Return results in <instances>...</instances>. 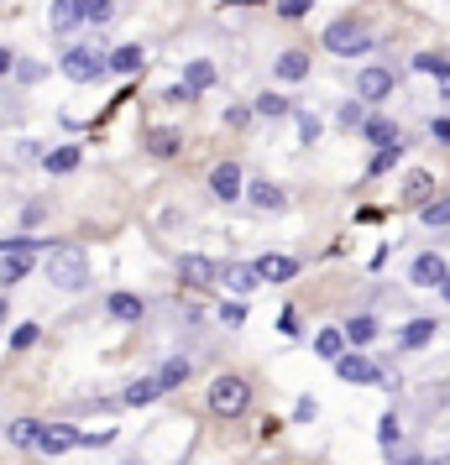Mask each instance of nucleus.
<instances>
[{
  "mask_svg": "<svg viewBox=\"0 0 450 465\" xmlns=\"http://www.w3.org/2000/svg\"><path fill=\"white\" fill-rule=\"evenodd\" d=\"M47 282L64 288V293H85L89 288V262L79 246H53L47 252Z\"/></svg>",
  "mask_w": 450,
  "mask_h": 465,
  "instance_id": "f257e3e1",
  "label": "nucleus"
},
{
  "mask_svg": "<svg viewBox=\"0 0 450 465\" xmlns=\"http://www.w3.org/2000/svg\"><path fill=\"white\" fill-rule=\"evenodd\" d=\"M325 47H330L335 58H356V53L372 47V26H366L362 16H335V22L325 26Z\"/></svg>",
  "mask_w": 450,
  "mask_h": 465,
  "instance_id": "f03ea898",
  "label": "nucleus"
},
{
  "mask_svg": "<svg viewBox=\"0 0 450 465\" xmlns=\"http://www.w3.org/2000/svg\"><path fill=\"white\" fill-rule=\"evenodd\" d=\"M246 402H252V387L241 377H215L210 381V413L215 419H241Z\"/></svg>",
  "mask_w": 450,
  "mask_h": 465,
  "instance_id": "7ed1b4c3",
  "label": "nucleus"
},
{
  "mask_svg": "<svg viewBox=\"0 0 450 465\" xmlns=\"http://www.w3.org/2000/svg\"><path fill=\"white\" fill-rule=\"evenodd\" d=\"M58 68H64V74L74 79V84H95V79L105 74V58H100L95 47H68V53H64V64H58Z\"/></svg>",
  "mask_w": 450,
  "mask_h": 465,
  "instance_id": "20e7f679",
  "label": "nucleus"
},
{
  "mask_svg": "<svg viewBox=\"0 0 450 465\" xmlns=\"http://www.w3.org/2000/svg\"><path fill=\"white\" fill-rule=\"evenodd\" d=\"M335 377L356 381V387H377V381H383V366H377L372 356H362V351H345V356L335 361Z\"/></svg>",
  "mask_w": 450,
  "mask_h": 465,
  "instance_id": "39448f33",
  "label": "nucleus"
},
{
  "mask_svg": "<svg viewBox=\"0 0 450 465\" xmlns=\"http://www.w3.org/2000/svg\"><path fill=\"white\" fill-rule=\"evenodd\" d=\"M32 450H43V455H68V450H79V429L74 423H43V434Z\"/></svg>",
  "mask_w": 450,
  "mask_h": 465,
  "instance_id": "423d86ee",
  "label": "nucleus"
},
{
  "mask_svg": "<svg viewBox=\"0 0 450 465\" xmlns=\"http://www.w3.org/2000/svg\"><path fill=\"white\" fill-rule=\"evenodd\" d=\"M210 193L220 199V204H236L241 193H246V178H241L236 163H220V168L210 173Z\"/></svg>",
  "mask_w": 450,
  "mask_h": 465,
  "instance_id": "0eeeda50",
  "label": "nucleus"
},
{
  "mask_svg": "<svg viewBox=\"0 0 450 465\" xmlns=\"http://www.w3.org/2000/svg\"><path fill=\"white\" fill-rule=\"evenodd\" d=\"M178 277H184L189 288H215V282H220V267H215L210 256L189 252V256H178Z\"/></svg>",
  "mask_w": 450,
  "mask_h": 465,
  "instance_id": "6e6552de",
  "label": "nucleus"
},
{
  "mask_svg": "<svg viewBox=\"0 0 450 465\" xmlns=\"http://www.w3.org/2000/svg\"><path fill=\"white\" fill-rule=\"evenodd\" d=\"M445 256H435V252H419L414 256V267H408V282H414V288H440V282H445Z\"/></svg>",
  "mask_w": 450,
  "mask_h": 465,
  "instance_id": "1a4fd4ad",
  "label": "nucleus"
},
{
  "mask_svg": "<svg viewBox=\"0 0 450 465\" xmlns=\"http://www.w3.org/2000/svg\"><path fill=\"white\" fill-rule=\"evenodd\" d=\"M252 267H257V277H262V282H294V277H299V256L267 252V256H257Z\"/></svg>",
  "mask_w": 450,
  "mask_h": 465,
  "instance_id": "9d476101",
  "label": "nucleus"
},
{
  "mask_svg": "<svg viewBox=\"0 0 450 465\" xmlns=\"http://www.w3.org/2000/svg\"><path fill=\"white\" fill-rule=\"evenodd\" d=\"M356 94H362V105L387 100V94H393V74H387V68H362V74H356Z\"/></svg>",
  "mask_w": 450,
  "mask_h": 465,
  "instance_id": "9b49d317",
  "label": "nucleus"
},
{
  "mask_svg": "<svg viewBox=\"0 0 450 465\" xmlns=\"http://www.w3.org/2000/svg\"><path fill=\"white\" fill-rule=\"evenodd\" d=\"M362 136H366V142H372L377 152H387V147H404V142H398L404 131H398V121H387V115H366V121H362Z\"/></svg>",
  "mask_w": 450,
  "mask_h": 465,
  "instance_id": "f8f14e48",
  "label": "nucleus"
},
{
  "mask_svg": "<svg viewBox=\"0 0 450 465\" xmlns=\"http://www.w3.org/2000/svg\"><path fill=\"white\" fill-rule=\"evenodd\" d=\"M246 199H252V204H257V210H283V204H288V189H283V183H273V178H252V183H246Z\"/></svg>",
  "mask_w": 450,
  "mask_h": 465,
  "instance_id": "ddd939ff",
  "label": "nucleus"
},
{
  "mask_svg": "<svg viewBox=\"0 0 450 465\" xmlns=\"http://www.w3.org/2000/svg\"><path fill=\"white\" fill-rule=\"evenodd\" d=\"M105 68H110V74H126V79H131V74H142V68H147V53H142L136 43H126V47H115V53L105 58Z\"/></svg>",
  "mask_w": 450,
  "mask_h": 465,
  "instance_id": "4468645a",
  "label": "nucleus"
},
{
  "mask_svg": "<svg viewBox=\"0 0 450 465\" xmlns=\"http://www.w3.org/2000/svg\"><path fill=\"white\" fill-rule=\"evenodd\" d=\"M429 340H435V319H408L398 330V351H425Z\"/></svg>",
  "mask_w": 450,
  "mask_h": 465,
  "instance_id": "2eb2a0df",
  "label": "nucleus"
},
{
  "mask_svg": "<svg viewBox=\"0 0 450 465\" xmlns=\"http://www.w3.org/2000/svg\"><path fill=\"white\" fill-rule=\"evenodd\" d=\"M220 282H225V288H231L236 298H252V293L262 288L257 267H225V272H220Z\"/></svg>",
  "mask_w": 450,
  "mask_h": 465,
  "instance_id": "dca6fc26",
  "label": "nucleus"
},
{
  "mask_svg": "<svg viewBox=\"0 0 450 465\" xmlns=\"http://www.w3.org/2000/svg\"><path fill=\"white\" fill-rule=\"evenodd\" d=\"M105 309H110V319H121V324H136V319L147 314V303H142L136 293H110Z\"/></svg>",
  "mask_w": 450,
  "mask_h": 465,
  "instance_id": "f3484780",
  "label": "nucleus"
},
{
  "mask_svg": "<svg viewBox=\"0 0 450 465\" xmlns=\"http://www.w3.org/2000/svg\"><path fill=\"white\" fill-rule=\"evenodd\" d=\"M184 89H189L194 100H199L205 89H215V64H210V58H194V64L184 68Z\"/></svg>",
  "mask_w": 450,
  "mask_h": 465,
  "instance_id": "a211bd4d",
  "label": "nucleus"
},
{
  "mask_svg": "<svg viewBox=\"0 0 450 465\" xmlns=\"http://www.w3.org/2000/svg\"><path fill=\"white\" fill-rule=\"evenodd\" d=\"M273 74H278L283 84H304L309 79V58L304 53H283L278 64H273Z\"/></svg>",
  "mask_w": 450,
  "mask_h": 465,
  "instance_id": "6ab92c4d",
  "label": "nucleus"
},
{
  "mask_svg": "<svg viewBox=\"0 0 450 465\" xmlns=\"http://www.w3.org/2000/svg\"><path fill=\"white\" fill-rule=\"evenodd\" d=\"M419 225H425V231H450V193L429 199L425 210H419Z\"/></svg>",
  "mask_w": 450,
  "mask_h": 465,
  "instance_id": "aec40b11",
  "label": "nucleus"
},
{
  "mask_svg": "<svg viewBox=\"0 0 450 465\" xmlns=\"http://www.w3.org/2000/svg\"><path fill=\"white\" fill-rule=\"evenodd\" d=\"M429 199H435V183H429V173H408V183H404V204L425 210Z\"/></svg>",
  "mask_w": 450,
  "mask_h": 465,
  "instance_id": "412c9836",
  "label": "nucleus"
},
{
  "mask_svg": "<svg viewBox=\"0 0 450 465\" xmlns=\"http://www.w3.org/2000/svg\"><path fill=\"white\" fill-rule=\"evenodd\" d=\"M345 345H372V340H377V319L372 314H356V319H345Z\"/></svg>",
  "mask_w": 450,
  "mask_h": 465,
  "instance_id": "4be33fe9",
  "label": "nucleus"
},
{
  "mask_svg": "<svg viewBox=\"0 0 450 465\" xmlns=\"http://www.w3.org/2000/svg\"><path fill=\"white\" fill-rule=\"evenodd\" d=\"M32 272V252H0V282H22Z\"/></svg>",
  "mask_w": 450,
  "mask_h": 465,
  "instance_id": "5701e85b",
  "label": "nucleus"
},
{
  "mask_svg": "<svg viewBox=\"0 0 450 465\" xmlns=\"http://www.w3.org/2000/svg\"><path fill=\"white\" fill-rule=\"evenodd\" d=\"M315 356H320V361H341V356H345V335L335 330V324L315 335Z\"/></svg>",
  "mask_w": 450,
  "mask_h": 465,
  "instance_id": "b1692460",
  "label": "nucleus"
},
{
  "mask_svg": "<svg viewBox=\"0 0 450 465\" xmlns=\"http://www.w3.org/2000/svg\"><path fill=\"white\" fill-rule=\"evenodd\" d=\"M157 398H163V392H157V381H152V377L131 381L126 392H121V402H126V408H147V402H157Z\"/></svg>",
  "mask_w": 450,
  "mask_h": 465,
  "instance_id": "393cba45",
  "label": "nucleus"
},
{
  "mask_svg": "<svg viewBox=\"0 0 450 465\" xmlns=\"http://www.w3.org/2000/svg\"><path fill=\"white\" fill-rule=\"evenodd\" d=\"M37 434H43V423H37V419H16V423H5V440L22 444V450H32V444H37Z\"/></svg>",
  "mask_w": 450,
  "mask_h": 465,
  "instance_id": "a878e982",
  "label": "nucleus"
},
{
  "mask_svg": "<svg viewBox=\"0 0 450 465\" xmlns=\"http://www.w3.org/2000/svg\"><path fill=\"white\" fill-rule=\"evenodd\" d=\"M115 16V0H79V22L89 26H105Z\"/></svg>",
  "mask_w": 450,
  "mask_h": 465,
  "instance_id": "bb28decb",
  "label": "nucleus"
},
{
  "mask_svg": "<svg viewBox=\"0 0 450 465\" xmlns=\"http://www.w3.org/2000/svg\"><path fill=\"white\" fill-rule=\"evenodd\" d=\"M157 392H173V387H184V381H189V361H168V366H163V371H157Z\"/></svg>",
  "mask_w": 450,
  "mask_h": 465,
  "instance_id": "cd10ccee",
  "label": "nucleus"
},
{
  "mask_svg": "<svg viewBox=\"0 0 450 465\" xmlns=\"http://www.w3.org/2000/svg\"><path fill=\"white\" fill-rule=\"evenodd\" d=\"M178 147H184V136H178V131H152V136H147L152 157H178Z\"/></svg>",
  "mask_w": 450,
  "mask_h": 465,
  "instance_id": "c85d7f7f",
  "label": "nucleus"
},
{
  "mask_svg": "<svg viewBox=\"0 0 450 465\" xmlns=\"http://www.w3.org/2000/svg\"><path fill=\"white\" fill-rule=\"evenodd\" d=\"M43 168L47 173H74V168H79V147H53L43 157Z\"/></svg>",
  "mask_w": 450,
  "mask_h": 465,
  "instance_id": "c756f323",
  "label": "nucleus"
},
{
  "mask_svg": "<svg viewBox=\"0 0 450 465\" xmlns=\"http://www.w3.org/2000/svg\"><path fill=\"white\" fill-rule=\"evenodd\" d=\"M79 26V0H53V32H74Z\"/></svg>",
  "mask_w": 450,
  "mask_h": 465,
  "instance_id": "7c9ffc66",
  "label": "nucleus"
},
{
  "mask_svg": "<svg viewBox=\"0 0 450 465\" xmlns=\"http://www.w3.org/2000/svg\"><path fill=\"white\" fill-rule=\"evenodd\" d=\"M414 68H419V74H435L440 84H450V58H440V53H425V58H414Z\"/></svg>",
  "mask_w": 450,
  "mask_h": 465,
  "instance_id": "2f4dec72",
  "label": "nucleus"
},
{
  "mask_svg": "<svg viewBox=\"0 0 450 465\" xmlns=\"http://www.w3.org/2000/svg\"><path fill=\"white\" fill-rule=\"evenodd\" d=\"M377 440H383V450H393V444L404 440V429H398V413H383V423H377Z\"/></svg>",
  "mask_w": 450,
  "mask_h": 465,
  "instance_id": "473e14b6",
  "label": "nucleus"
},
{
  "mask_svg": "<svg viewBox=\"0 0 450 465\" xmlns=\"http://www.w3.org/2000/svg\"><path fill=\"white\" fill-rule=\"evenodd\" d=\"M257 110L278 121V115H288V110H294V100H283V94H257Z\"/></svg>",
  "mask_w": 450,
  "mask_h": 465,
  "instance_id": "72a5a7b5",
  "label": "nucleus"
},
{
  "mask_svg": "<svg viewBox=\"0 0 450 465\" xmlns=\"http://www.w3.org/2000/svg\"><path fill=\"white\" fill-rule=\"evenodd\" d=\"M246 314H252V309H246L241 298H225V303H220V319H225V324H246Z\"/></svg>",
  "mask_w": 450,
  "mask_h": 465,
  "instance_id": "f704fd0d",
  "label": "nucleus"
},
{
  "mask_svg": "<svg viewBox=\"0 0 450 465\" xmlns=\"http://www.w3.org/2000/svg\"><path fill=\"white\" fill-rule=\"evenodd\" d=\"M37 335H43L37 324H22V330L11 335V351H32V345H37Z\"/></svg>",
  "mask_w": 450,
  "mask_h": 465,
  "instance_id": "c9c22d12",
  "label": "nucleus"
},
{
  "mask_svg": "<svg viewBox=\"0 0 450 465\" xmlns=\"http://www.w3.org/2000/svg\"><path fill=\"white\" fill-rule=\"evenodd\" d=\"M273 5H278V11L288 16V22H299L304 11H309V0H273Z\"/></svg>",
  "mask_w": 450,
  "mask_h": 465,
  "instance_id": "e433bc0d",
  "label": "nucleus"
},
{
  "mask_svg": "<svg viewBox=\"0 0 450 465\" xmlns=\"http://www.w3.org/2000/svg\"><path fill=\"white\" fill-rule=\"evenodd\" d=\"M366 121V110H362V100H351V105L341 110V126H362Z\"/></svg>",
  "mask_w": 450,
  "mask_h": 465,
  "instance_id": "4c0bfd02",
  "label": "nucleus"
},
{
  "mask_svg": "<svg viewBox=\"0 0 450 465\" xmlns=\"http://www.w3.org/2000/svg\"><path fill=\"white\" fill-rule=\"evenodd\" d=\"M393 163H398V147L377 152V157H372V178H377V173H387V168H393Z\"/></svg>",
  "mask_w": 450,
  "mask_h": 465,
  "instance_id": "58836bf2",
  "label": "nucleus"
},
{
  "mask_svg": "<svg viewBox=\"0 0 450 465\" xmlns=\"http://www.w3.org/2000/svg\"><path fill=\"white\" fill-rule=\"evenodd\" d=\"M278 330H283L288 340H294V335L304 330V324H299V314H294V309H283V314H278Z\"/></svg>",
  "mask_w": 450,
  "mask_h": 465,
  "instance_id": "ea45409f",
  "label": "nucleus"
},
{
  "mask_svg": "<svg viewBox=\"0 0 450 465\" xmlns=\"http://www.w3.org/2000/svg\"><path fill=\"white\" fill-rule=\"evenodd\" d=\"M163 100H168V105H194V94L184 84H173V89H163Z\"/></svg>",
  "mask_w": 450,
  "mask_h": 465,
  "instance_id": "a19ab883",
  "label": "nucleus"
},
{
  "mask_svg": "<svg viewBox=\"0 0 450 465\" xmlns=\"http://www.w3.org/2000/svg\"><path fill=\"white\" fill-rule=\"evenodd\" d=\"M429 131H435V142H445V147H450V115H435Z\"/></svg>",
  "mask_w": 450,
  "mask_h": 465,
  "instance_id": "79ce46f5",
  "label": "nucleus"
},
{
  "mask_svg": "<svg viewBox=\"0 0 450 465\" xmlns=\"http://www.w3.org/2000/svg\"><path fill=\"white\" fill-rule=\"evenodd\" d=\"M299 136L304 142H315V136H320V121H315V115H299Z\"/></svg>",
  "mask_w": 450,
  "mask_h": 465,
  "instance_id": "37998d69",
  "label": "nucleus"
},
{
  "mask_svg": "<svg viewBox=\"0 0 450 465\" xmlns=\"http://www.w3.org/2000/svg\"><path fill=\"white\" fill-rule=\"evenodd\" d=\"M22 225H26V231H37V225H43V204H26V214H22Z\"/></svg>",
  "mask_w": 450,
  "mask_h": 465,
  "instance_id": "c03bdc74",
  "label": "nucleus"
},
{
  "mask_svg": "<svg viewBox=\"0 0 450 465\" xmlns=\"http://www.w3.org/2000/svg\"><path fill=\"white\" fill-rule=\"evenodd\" d=\"M11 68H16V53H11V47H0V79H5Z\"/></svg>",
  "mask_w": 450,
  "mask_h": 465,
  "instance_id": "a18cd8bd",
  "label": "nucleus"
},
{
  "mask_svg": "<svg viewBox=\"0 0 450 465\" xmlns=\"http://www.w3.org/2000/svg\"><path fill=\"white\" fill-rule=\"evenodd\" d=\"M393 465H425V460H419V455H404V460H393Z\"/></svg>",
  "mask_w": 450,
  "mask_h": 465,
  "instance_id": "49530a36",
  "label": "nucleus"
},
{
  "mask_svg": "<svg viewBox=\"0 0 450 465\" xmlns=\"http://www.w3.org/2000/svg\"><path fill=\"white\" fill-rule=\"evenodd\" d=\"M440 293H445V303H450V272H445V282H440Z\"/></svg>",
  "mask_w": 450,
  "mask_h": 465,
  "instance_id": "de8ad7c7",
  "label": "nucleus"
},
{
  "mask_svg": "<svg viewBox=\"0 0 450 465\" xmlns=\"http://www.w3.org/2000/svg\"><path fill=\"white\" fill-rule=\"evenodd\" d=\"M425 465H450V455H440V460H425Z\"/></svg>",
  "mask_w": 450,
  "mask_h": 465,
  "instance_id": "09e8293b",
  "label": "nucleus"
},
{
  "mask_svg": "<svg viewBox=\"0 0 450 465\" xmlns=\"http://www.w3.org/2000/svg\"><path fill=\"white\" fill-rule=\"evenodd\" d=\"M0 324H5V293H0Z\"/></svg>",
  "mask_w": 450,
  "mask_h": 465,
  "instance_id": "8fccbe9b",
  "label": "nucleus"
}]
</instances>
